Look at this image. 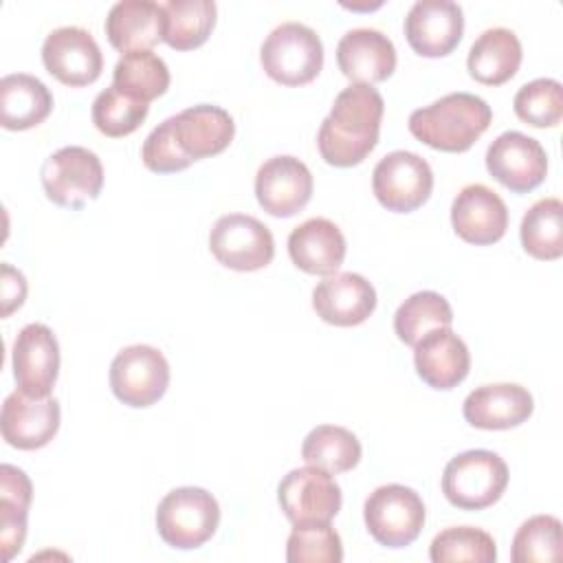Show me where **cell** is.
Returning a JSON list of instances; mask_svg holds the SVG:
<instances>
[{"label":"cell","instance_id":"cell-1","mask_svg":"<svg viewBox=\"0 0 563 563\" xmlns=\"http://www.w3.org/2000/svg\"><path fill=\"white\" fill-rule=\"evenodd\" d=\"M383 110L385 101L374 86L352 84L341 90L317 134L321 158L334 167L363 163L378 143Z\"/></svg>","mask_w":563,"mask_h":563},{"label":"cell","instance_id":"cell-2","mask_svg":"<svg viewBox=\"0 0 563 563\" xmlns=\"http://www.w3.org/2000/svg\"><path fill=\"white\" fill-rule=\"evenodd\" d=\"M490 106L471 92H449L409 114V132L440 152H466L490 125Z\"/></svg>","mask_w":563,"mask_h":563},{"label":"cell","instance_id":"cell-3","mask_svg":"<svg viewBox=\"0 0 563 563\" xmlns=\"http://www.w3.org/2000/svg\"><path fill=\"white\" fill-rule=\"evenodd\" d=\"M508 477V466L497 453L471 449L444 466L442 493L460 510H484L501 499Z\"/></svg>","mask_w":563,"mask_h":563},{"label":"cell","instance_id":"cell-4","mask_svg":"<svg viewBox=\"0 0 563 563\" xmlns=\"http://www.w3.org/2000/svg\"><path fill=\"white\" fill-rule=\"evenodd\" d=\"M220 523L216 497L198 486L169 490L156 508V530L176 550H194L207 543Z\"/></svg>","mask_w":563,"mask_h":563},{"label":"cell","instance_id":"cell-5","mask_svg":"<svg viewBox=\"0 0 563 563\" xmlns=\"http://www.w3.org/2000/svg\"><path fill=\"white\" fill-rule=\"evenodd\" d=\"M264 73L282 86L310 84L323 68V44L310 26L301 22H282L275 26L262 48Z\"/></svg>","mask_w":563,"mask_h":563},{"label":"cell","instance_id":"cell-6","mask_svg":"<svg viewBox=\"0 0 563 563\" xmlns=\"http://www.w3.org/2000/svg\"><path fill=\"white\" fill-rule=\"evenodd\" d=\"M363 519L372 539L385 548L411 545L424 526L422 497L402 484L378 486L363 506Z\"/></svg>","mask_w":563,"mask_h":563},{"label":"cell","instance_id":"cell-7","mask_svg":"<svg viewBox=\"0 0 563 563\" xmlns=\"http://www.w3.org/2000/svg\"><path fill=\"white\" fill-rule=\"evenodd\" d=\"M40 176L46 198L66 209H81L103 187L99 156L81 145H66L53 152L44 161Z\"/></svg>","mask_w":563,"mask_h":563},{"label":"cell","instance_id":"cell-8","mask_svg":"<svg viewBox=\"0 0 563 563\" xmlns=\"http://www.w3.org/2000/svg\"><path fill=\"white\" fill-rule=\"evenodd\" d=\"M209 251L227 268L251 273L268 266L275 257L271 229L253 216L227 213L209 231Z\"/></svg>","mask_w":563,"mask_h":563},{"label":"cell","instance_id":"cell-9","mask_svg":"<svg viewBox=\"0 0 563 563\" xmlns=\"http://www.w3.org/2000/svg\"><path fill=\"white\" fill-rule=\"evenodd\" d=\"M169 387V363L152 345H128L110 363V389L128 407L158 402Z\"/></svg>","mask_w":563,"mask_h":563},{"label":"cell","instance_id":"cell-10","mask_svg":"<svg viewBox=\"0 0 563 563\" xmlns=\"http://www.w3.org/2000/svg\"><path fill=\"white\" fill-rule=\"evenodd\" d=\"M376 200L394 213H411L422 207L433 191V172L416 152L396 150L383 156L372 172Z\"/></svg>","mask_w":563,"mask_h":563},{"label":"cell","instance_id":"cell-11","mask_svg":"<svg viewBox=\"0 0 563 563\" xmlns=\"http://www.w3.org/2000/svg\"><path fill=\"white\" fill-rule=\"evenodd\" d=\"M277 499L292 526L330 523L343 504L341 486L317 466L292 468L277 486Z\"/></svg>","mask_w":563,"mask_h":563},{"label":"cell","instance_id":"cell-12","mask_svg":"<svg viewBox=\"0 0 563 563\" xmlns=\"http://www.w3.org/2000/svg\"><path fill=\"white\" fill-rule=\"evenodd\" d=\"M486 169L506 189L528 194L545 180L548 154L537 139L508 130L488 145Z\"/></svg>","mask_w":563,"mask_h":563},{"label":"cell","instance_id":"cell-13","mask_svg":"<svg viewBox=\"0 0 563 563\" xmlns=\"http://www.w3.org/2000/svg\"><path fill=\"white\" fill-rule=\"evenodd\" d=\"M44 68L62 84L81 88L99 79L103 55L95 37L81 26H59L42 44Z\"/></svg>","mask_w":563,"mask_h":563},{"label":"cell","instance_id":"cell-14","mask_svg":"<svg viewBox=\"0 0 563 563\" xmlns=\"http://www.w3.org/2000/svg\"><path fill=\"white\" fill-rule=\"evenodd\" d=\"M13 378L20 391L29 396H51L59 374V343L44 323L24 325L11 350Z\"/></svg>","mask_w":563,"mask_h":563},{"label":"cell","instance_id":"cell-15","mask_svg":"<svg viewBox=\"0 0 563 563\" xmlns=\"http://www.w3.org/2000/svg\"><path fill=\"white\" fill-rule=\"evenodd\" d=\"M312 174L295 156H273L255 174V198L275 218L299 213L312 198Z\"/></svg>","mask_w":563,"mask_h":563},{"label":"cell","instance_id":"cell-16","mask_svg":"<svg viewBox=\"0 0 563 563\" xmlns=\"http://www.w3.org/2000/svg\"><path fill=\"white\" fill-rule=\"evenodd\" d=\"M464 33V13L451 0H418L405 18V37L413 53L422 57H444L453 53Z\"/></svg>","mask_w":563,"mask_h":563},{"label":"cell","instance_id":"cell-17","mask_svg":"<svg viewBox=\"0 0 563 563\" xmlns=\"http://www.w3.org/2000/svg\"><path fill=\"white\" fill-rule=\"evenodd\" d=\"M0 429L4 442L13 449H42L59 429V402L53 396L37 398L15 389L2 402Z\"/></svg>","mask_w":563,"mask_h":563},{"label":"cell","instance_id":"cell-18","mask_svg":"<svg viewBox=\"0 0 563 563\" xmlns=\"http://www.w3.org/2000/svg\"><path fill=\"white\" fill-rule=\"evenodd\" d=\"M453 231L468 244L488 246L504 238L508 229V209L497 191L482 183L466 185L451 205Z\"/></svg>","mask_w":563,"mask_h":563},{"label":"cell","instance_id":"cell-19","mask_svg":"<svg viewBox=\"0 0 563 563\" xmlns=\"http://www.w3.org/2000/svg\"><path fill=\"white\" fill-rule=\"evenodd\" d=\"M172 130L180 154L194 163L224 152L233 141L235 123L224 108L198 103L174 114Z\"/></svg>","mask_w":563,"mask_h":563},{"label":"cell","instance_id":"cell-20","mask_svg":"<svg viewBox=\"0 0 563 563\" xmlns=\"http://www.w3.org/2000/svg\"><path fill=\"white\" fill-rule=\"evenodd\" d=\"M312 308L325 323L358 325L374 312L376 290L358 273H334L314 286Z\"/></svg>","mask_w":563,"mask_h":563},{"label":"cell","instance_id":"cell-21","mask_svg":"<svg viewBox=\"0 0 563 563\" xmlns=\"http://www.w3.org/2000/svg\"><path fill=\"white\" fill-rule=\"evenodd\" d=\"M534 411L532 394L517 383H493L473 389L462 405L464 420L475 429L501 431L526 422Z\"/></svg>","mask_w":563,"mask_h":563},{"label":"cell","instance_id":"cell-22","mask_svg":"<svg viewBox=\"0 0 563 563\" xmlns=\"http://www.w3.org/2000/svg\"><path fill=\"white\" fill-rule=\"evenodd\" d=\"M396 46L376 29H352L336 44L339 70L354 84H378L396 70Z\"/></svg>","mask_w":563,"mask_h":563},{"label":"cell","instance_id":"cell-23","mask_svg":"<svg viewBox=\"0 0 563 563\" xmlns=\"http://www.w3.org/2000/svg\"><path fill=\"white\" fill-rule=\"evenodd\" d=\"M413 363L429 387L446 391L468 376L471 354L451 328H435L413 345Z\"/></svg>","mask_w":563,"mask_h":563},{"label":"cell","instance_id":"cell-24","mask_svg":"<svg viewBox=\"0 0 563 563\" xmlns=\"http://www.w3.org/2000/svg\"><path fill=\"white\" fill-rule=\"evenodd\" d=\"M345 251L341 229L328 218H310L288 235V255L308 275H334L345 260Z\"/></svg>","mask_w":563,"mask_h":563},{"label":"cell","instance_id":"cell-25","mask_svg":"<svg viewBox=\"0 0 563 563\" xmlns=\"http://www.w3.org/2000/svg\"><path fill=\"white\" fill-rule=\"evenodd\" d=\"M103 29L110 44L123 55L134 51H150L163 42V4L152 0H121L110 7Z\"/></svg>","mask_w":563,"mask_h":563},{"label":"cell","instance_id":"cell-26","mask_svg":"<svg viewBox=\"0 0 563 563\" xmlns=\"http://www.w3.org/2000/svg\"><path fill=\"white\" fill-rule=\"evenodd\" d=\"M521 42L504 26L486 29L471 46L466 57L468 75L484 86H501L515 77L521 66Z\"/></svg>","mask_w":563,"mask_h":563},{"label":"cell","instance_id":"cell-27","mask_svg":"<svg viewBox=\"0 0 563 563\" xmlns=\"http://www.w3.org/2000/svg\"><path fill=\"white\" fill-rule=\"evenodd\" d=\"M53 110V95L44 81L26 73L0 79V125L4 130H29L40 125Z\"/></svg>","mask_w":563,"mask_h":563},{"label":"cell","instance_id":"cell-28","mask_svg":"<svg viewBox=\"0 0 563 563\" xmlns=\"http://www.w3.org/2000/svg\"><path fill=\"white\" fill-rule=\"evenodd\" d=\"M33 499L29 475L13 466H0V550L2 559L11 561L24 545L26 517Z\"/></svg>","mask_w":563,"mask_h":563},{"label":"cell","instance_id":"cell-29","mask_svg":"<svg viewBox=\"0 0 563 563\" xmlns=\"http://www.w3.org/2000/svg\"><path fill=\"white\" fill-rule=\"evenodd\" d=\"M361 455L363 449L358 438L350 429L336 424L314 427L301 444L303 462L330 475L352 471L361 462Z\"/></svg>","mask_w":563,"mask_h":563},{"label":"cell","instance_id":"cell-30","mask_svg":"<svg viewBox=\"0 0 563 563\" xmlns=\"http://www.w3.org/2000/svg\"><path fill=\"white\" fill-rule=\"evenodd\" d=\"M163 42L176 51H191L207 42L216 26L213 0H167Z\"/></svg>","mask_w":563,"mask_h":563},{"label":"cell","instance_id":"cell-31","mask_svg":"<svg viewBox=\"0 0 563 563\" xmlns=\"http://www.w3.org/2000/svg\"><path fill=\"white\" fill-rule=\"evenodd\" d=\"M519 235L530 257L543 262L559 260L563 255V202L559 198L537 200L523 213Z\"/></svg>","mask_w":563,"mask_h":563},{"label":"cell","instance_id":"cell-32","mask_svg":"<svg viewBox=\"0 0 563 563\" xmlns=\"http://www.w3.org/2000/svg\"><path fill=\"white\" fill-rule=\"evenodd\" d=\"M169 79L172 77L167 64L152 51H134L121 55L112 73V86L143 103L165 95Z\"/></svg>","mask_w":563,"mask_h":563},{"label":"cell","instance_id":"cell-33","mask_svg":"<svg viewBox=\"0 0 563 563\" xmlns=\"http://www.w3.org/2000/svg\"><path fill=\"white\" fill-rule=\"evenodd\" d=\"M451 323L453 310L435 290L413 292L398 306L394 314V332L409 347H413L429 330L451 328Z\"/></svg>","mask_w":563,"mask_h":563},{"label":"cell","instance_id":"cell-34","mask_svg":"<svg viewBox=\"0 0 563 563\" xmlns=\"http://www.w3.org/2000/svg\"><path fill=\"white\" fill-rule=\"evenodd\" d=\"M561 521L552 515H534L519 526L512 537V563H548L559 561L563 554Z\"/></svg>","mask_w":563,"mask_h":563},{"label":"cell","instance_id":"cell-35","mask_svg":"<svg viewBox=\"0 0 563 563\" xmlns=\"http://www.w3.org/2000/svg\"><path fill=\"white\" fill-rule=\"evenodd\" d=\"M429 559L433 563H451V561L495 563L497 545L486 530H479L473 526H453L433 537L429 545Z\"/></svg>","mask_w":563,"mask_h":563},{"label":"cell","instance_id":"cell-36","mask_svg":"<svg viewBox=\"0 0 563 563\" xmlns=\"http://www.w3.org/2000/svg\"><path fill=\"white\" fill-rule=\"evenodd\" d=\"M147 112V103L123 95L117 86L101 90L92 101V123L101 134L110 139L132 134L145 121Z\"/></svg>","mask_w":563,"mask_h":563},{"label":"cell","instance_id":"cell-37","mask_svg":"<svg viewBox=\"0 0 563 563\" xmlns=\"http://www.w3.org/2000/svg\"><path fill=\"white\" fill-rule=\"evenodd\" d=\"M512 108L532 128H556L563 119V88L556 79L539 77L517 90Z\"/></svg>","mask_w":563,"mask_h":563},{"label":"cell","instance_id":"cell-38","mask_svg":"<svg viewBox=\"0 0 563 563\" xmlns=\"http://www.w3.org/2000/svg\"><path fill=\"white\" fill-rule=\"evenodd\" d=\"M288 563H341L343 543L330 523L295 526L286 541Z\"/></svg>","mask_w":563,"mask_h":563},{"label":"cell","instance_id":"cell-39","mask_svg":"<svg viewBox=\"0 0 563 563\" xmlns=\"http://www.w3.org/2000/svg\"><path fill=\"white\" fill-rule=\"evenodd\" d=\"M143 165L154 174H174L183 172L191 165L189 158H185L176 145L174 130H172V117L158 123L145 139L141 147Z\"/></svg>","mask_w":563,"mask_h":563},{"label":"cell","instance_id":"cell-40","mask_svg":"<svg viewBox=\"0 0 563 563\" xmlns=\"http://www.w3.org/2000/svg\"><path fill=\"white\" fill-rule=\"evenodd\" d=\"M0 299H2V317H9L18 310L26 299V279L11 264L0 266Z\"/></svg>","mask_w":563,"mask_h":563}]
</instances>
